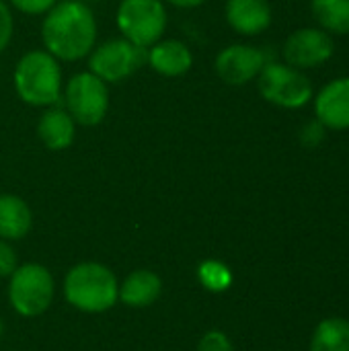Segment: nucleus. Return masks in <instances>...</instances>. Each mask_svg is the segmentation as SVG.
<instances>
[{"instance_id": "9d476101", "label": "nucleus", "mask_w": 349, "mask_h": 351, "mask_svg": "<svg viewBox=\"0 0 349 351\" xmlns=\"http://www.w3.org/2000/svg\"><path fill=\"white\" fill-rule=\"evenodd\" d=\"M265 64L267 58L259 47L247 43H232L216 56L214 70L224 84L245 86L251 80H257Z\"/></svg>"}, {"instance_id": "ddd939ff", "label": "nucleus", "mask_w": 349, "mask_h": 351, "mask_svg": "<svg viewBox=\"0 0 349 351\" xmlns=\"http://www.w3.org/2000/svg\"><path fill=\"white\" fill-rule=\"evenodd\" d=\"M146 60L156 74L167 76V78L183 76L193 66V53H191L189 45L179 39L156 41L154 45L148 47Z\"/></svg>"}, {"instance_id": "2eb2a0df", "label": "nucleus", "mask_w": 349, "mask_h": 351, "mask_svg": "<svg viewBox=\"0 0 349 351\" xmlns=\"http://www.w3.org/2000/svg\"><path fill=\"white\" fill-rule=\"evenodd\" d=\"M163 292V282L154 271L138 269L132 271L119 286V300L132 308H146L158 300Z\"/></svg>"}, {"instance_id": "4be33fe9", "label": "nucleus", "mask_w": 349, "mask_h": 351, "mask_svg": "<svg viewBox=\"0 0 349 351\" xmlns=\"http://www.w3.org/2000/svg\"><path fill=\"white\" fill-rule=\"evenodd\" d=\"M12 31H14V21H12V12L8 8V4L4 0H0V51H4L12 39Z\"/></svg>"}, {"instance_id": "7ed1b4c3", "label": "nucleus", "mask_w": 349, "mask_h": 351, "mask_svg": "<svg viewBox=\"0 0 349 351\" xmlns=\"http://www.w3.org/2000/svg\"><path fill=\"white\" fill-rule=\"evenodd\" d=\"M64 296L68 304L82 313H105L119 300V284L115 274L101 263H78L64 280Z\"/></svg>"}, {"instance_id": "6ab92c4d", "label": "nucleus", "mask_w": 349, "mask_h": 351, "mask_svg": "<svg viewBox=\"0 0 349 351\" xmlns=\"http://www.w3.org/2000/svg\"><path fill=\"white\" fill-rule=\"evenodd\" d=\"M197 278H200L202 286L210 292H224L232 284L230 269L222 261H216V259H206L197 267Z\"/></svg>"}, {"instance_id": "f257e3e1", "label": "nucleus", "mask_w": 349, "mask_h": 351, "mask_svg": "<svg viewBox=\"0 0 349 351\" xmlns=\"http://www.w3.org/2000/svg\"><path fill=\"white\" fill-rule=\"evenodd\" d=\"M45 51L62 62H78L97 45V19L88 4L80 0H60L41 23Z\"/></svg>"}, {"instance_id": "6e6552de", "label": "nucleus", "mask_w": 349, "mask_h": 351, "mask_svg": "<svg viewBox=\"0 0 349 351\" xmlns=\"http://www.w3.org/2000/svg\"><path fill=\"white\" fill-rule=\"evenodd\" d=\"M142 60V47H136L123 37H115L93 47L88 53V72L103 82H121L140 68Z\"/></svg>"}, {"instance_id": "412c9836", "label": "nucleus", "mask_w": 349, "mask_h": 351, "mask_svg": "<svg viewBox=\"0 0 349 351\" xmlns=\"http://www.w3.org/2000/svg\"><path fill=\"white\" fill-rule=\"evenodd\" d=\"M197 351H232V343L226 337V333H222V331H208L200 339Z\"/></svg>"}, {"instance_id": "9b49d317", "label": "nucleus", "mask_w": 349, "mask_h": 351, "mask_svg": "<svg viewBox=\"0 0 349 351\" xmlns=\"http://www.w3.org/2000/svg\"><path fill=\"white\" fill-rule=\"evenodd\" d=\"M315 119L327 130H349V76L329 80L315 97Z\"/></svg>"}, {"instance_id": "5701e85b", "label": "nucleus", "mask_w": 349, "mask_h": 351, "mask_svg": "<svg viewBox=\"0 0 349 351\" xmlns=\"http://www.w3.org/2000/svg\"><path fill=\"white\" fill-rule=\"evenodd\" d=\"M23 14H45L60 0H8Z\"/></svg>"}, {"instance_id": "a211bd4d", "label": "nucleus", "mask_w": 349, "mask_h": 351, "mask_svg": "<svg viewBox=\"0 0 349 351\" xmlns=\"http://www.w3.org/2000/svg\"><path fill=\"white\" fill-rule=\"evenodd\" d=\"M311 351H349V321L339 317L323 321L313 335Z\"/></svg>"}, {"instance_id": "f8f14e48", "label": "nucleus", "mask_w": 349, "mask_h": 351, "mask_svg": "<svg viewBox=\"0 0 349 351\" xmlns=\"http://www.w3.org/2000/svg\"><path fill=\"white\" fill-rule=\"evenodd\" d=\"M226 23L232 31L253 37L272 25V4L267 0H226Z\"/></svg>"}, {"instance_id": "423d86ee", "label": "nucleus", "mask_w": 349, "mask_h": 351, "mask_svg": "<svg viewBox=\"0 0 349 351\" xmlns=\"http://www.w3.org/2000/svg\"><path fill=\"white\" fill-rule=\"evenodd\" d=\"M53 290V278L47 267L39 263H25L10 276L8 300L19 315L39 317L51 306Z\"/></svg>"}, {"instance_id": "1a4fd4ad", "label": "nucleus", "mask_w": 349, "mask_h": 351, "mask_svg": "<svg viewBox=\"0 0 349 351\" xmlns=\"http://www.w3.org/2000/svg\"><path fill=\"white\" fill-rule=\"evenodd\" d=\"M335 41L319 27H302L288 35L282 47L284 62L298 70H313L333 58Z\"/></svg>"}, {"instance_id": "39448f33", "label": "nucleus", "mask_w": 349, "mask_h": 351, "mask_svg": "<svg viewBox=\"0 0 349 351\" xmlns=\"http://www.w3.org/2000/svg\"><path fill=\"white\" fill-rule=\"evenodd\" d=\"M115 21L123 39L148 49L167 29V8L163 0H121Z\"/></svg>"}, {"instance_id": "20e7f679", "label": "nucleus", "mask_w": 349, "mask_h": 351, "mask_svg": "<svg viewBox=\"0 0 349 351\" xmlns=\"http://www.w3.org/2000/svg\"><path fill=\"white\" fill-rule=\"evenodd\" d=\"M259 95L282 109H302L315 97L311 78L286 62H267L257 76Z\"/></svg>"}, {"instance_id": "b1692460", "label": "nucleus", "mask_w": 349, "mask_h": 351, "mask_svg": "<svg viewBox=\"0 0 349 351\" xmlns=\"http://www.w3.org/2000/svg\"><path fill=\"white\" fill-rule=\"evenodd\" d=\"M16 269V255L8 241L0 239V278H10Z\"/></svg>"}, {"instance_id": "aec40b11", "label": "nucleus", "mask_w": 349, "mask_h": 351, "mask_svg": "<svg viewBox=\"0 0 349 351\" xmlns=\"http://www.w3.org/2000/svg\"><path fill=\"white\" fill-rule=\"evenodd\" d=\"M325 136H327V128L321 121L313 119V121H309V123L302 125L298 138H300V144L304 148H317L325 140Z\"/></svg>"}, {"instance_id": "a878e982", "label": "nucleus", "mask_w": 349, "mask_h": 351, "mask_svg": "<svg viewBox=\"0 0 349 351\" xmlns=\"http://www.w3.org/2000/svg\"><path fill=\"white\" fill-rule=\"evenodd\" d=\"M2 331H4V325H2V319H0V337H2Z\"/></svg>"}, {"instance_id": "dca6fc26", "label": "nucleus", "mask_w": 349, "mask_h": 351, "mask_svg": "<svg viewBox=\"0 0 349 351\" xmlns=\"http://www.w3.org/2000/svg\"><path fill=\"white\" fill-rule=\"evenodd\" d=\"M33 224L31 208L25 199L12 193L0 195V239L4 241H19L27 237Z\"/></svg>"}, {"instance_id": "0eeeda50", "label": "nucleus", "mask_w": 349, "mask_h": 351, "mask_svg": "<svg viewBox=\"0 0 349 351\" xmlns=\"http://www.w3.org/2000/svg\"><path fill=\"white\" fill-rule=\"evenodd\" d=\"M66 111L78 125L95 128L99 125L109 111V88L93 72L74 74L64 88Z\"/></svg>"}, {"instance_id": "f03ea898", "label": "nucleus", "mask_w": 349, "mask_h": 351, "mask_svg": "<svg viewBox=\"0 0 349 351\" xmlns=\"http://www.w3.org/2000/svg\"><path fill=\"white\" fill-rule=\"evenodd\" d=\"M12 84L23 103L31 107H53L64 93L60 60L45 49L23 53L14 66Z\"/></svg>"}, {"instance_id": "393cba45", "label": "nucleus", "mask_w": 349, "mask_h": 351, "mask_svg": "<svg viewBox=\"0 0 349 351\" xmlns=\"http://www.w3.org/2000/svg\"><path fill=\"white\" fill-rule=\"evenodd\" d=\"M171 6H177V8H195L200 4H204L206 0H163Z\"/></svg>"}, {"instance_id": "4468645a", "label": "nucleus", "mask_w": 349, "mask_h": 351, "mask_svg": "<svg viewBox=\"0 0 349 351\" xmlns=\"http://www.w3.org/2000/svg\"><path fill=\"white\" fill-rule=\"evenodd\" d=\"M37 136L47 150H66L76 138V121L66 109L47 107L37 121Z\"/></svg>"}, {"instance_id": "f3484780", "label": "nucleus", "mask_w": 349, "mask_h": 351, "mask_svg": "<svg viewBox=\"0 0 349 351\" xmlns=\"http://www.w3.org/2000/svg\"><path fill=\"white\" fill-rule=\"evenodd\" d=\"M311 12L329 35H349V0H311Z\"/></svg>"}]
</instances>
